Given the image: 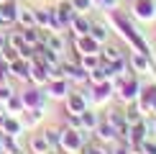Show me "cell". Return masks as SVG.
Segmentation results:
<instances>
[{"label":"cell","instance_id":"obj_1","mask_svg":"<svg viewBox=\"0 0 156 154\" xmlns=\"http://www.w3.org/2000/svg\"><path fill=\"white\" fill-rule=\"evenodd\" d=\"M67 111L74 113V116H80L82 111H87V98H84L82 93H72L67 98Z\"/></svg>","mask_w":156,"mask_h":154},{"label":"cell","instance_id":"obj_2","mask_svg":"<svg viewBox=\"0 0 156 154\" xmlns=\"http://www.w3.org/2000/svg\"><path fill=\"white\" fill-rule=\"evenodd\" d=\"M28 72H31V67L26 64V59H21V57H18L16 62H10V64H8V75H10V77H18V80H28Z\"/></svg>","mask_w":156,"mask_h":154},{"label":"cell","instance_id":"obj_3","mask_svg":"<svg viewBox=\"0 0 156 154\" xmlns=\"http://www.w3.org/2000/svg\"><path fill=\"white\" fill-rule=\"evenodd\" d=\"M95 131H97V136H100L102 141H110L115 136V123H113V121H100Z\"/></svg>","mask_w":156,"mask_h":154},{"label":"cell","instance_id":"obj_4","mask_svg":"<svg viewBox=\"0 0 156 154\" xmlns=\"http://www.w3.org/2000/svg\"><path fill=\"white\" fill-rule=\"evenodd\" d=\"M77 46L82 49V54H97V41L92 36H77Z\"/></svg>","mask_w":156,"mask_h":154},{"label":"cell","instance_id":"obj_5","mask_svg":"<svg viewBox=\"0 0 156 154\" xmlns=\"http://www.w3.org/2000/svg\"><path fill=\"white\" fill-rule=\"evenodd\" d=\"M31 152H34V154H49V152H51V146H49V141H46L44 134L31 139Z\"/></svg>","mask_w":156,"mask_h":154},{"label":"cell","instance_id":"obj_6","mask_svg":"<svg viewBox=\"0 0 156 154\" xmlns=\"http://www.w3.org/2000/svg\"><path fill=\"white\" fill-rule=\"evenodd\" d=\"M16 16H18V10H16V5H13L10 0L0 5V23H10V21H16Z\"/></svg>","mask_w":156,"mask_h":154},{"label":"cell","instance_id":"obj_7","mask_svg":"<svg viewBox=\"0 0 156 154\" xmlns=\"http://www.w3.org/2000/svg\"><path fill=\"white\" fill-rule=\"evenodd\" d=\"M56 18L62 21V26H64V23H72V18H74V5H72V3H62L59 10H56Z\"/></svg>","mask_w":156,"mask_h":154},{"label":"cell","instance_id":"obj_8","mask_svg":"<svg viewBox=\"0 0 156 154\" xmlns=\"http://www.w3.org/2000/svg\"><path fill=\"white\" fill-rule=\"evenodd\" d=\"M23 44H28V46H36V44H41V34H38L36 26H28V28H23Z\"/></svg>","mask_w":156,"mask_h":154},{"label":"cell","instance_id":"obj_9","mask_svg":"<svg viewBox=\"0 0 156 154\" xmlns=\"http://www.w3.org/2000/svg\"><path fill=\"white\" fill-rule=\"evenodd\" d=\"M16 21L23 26V28H28V26H36V13L34 10H28V8H21L18 10V16H16Z\"/></svg>","mask_w":156,"mask_h":154},{"label":"cell","instance_id":"obj_10","mask_svg":"<svg viewBox=\"0 0 156 154\" xmlns=\"http://www.w3.org/2000/svg\"><path fill=\"white\" fill-rule=\"evenodd\" d=\"M31 80L34 82H46L49 80V69H46V64H36V67H31Z\"/></svg>","mask_w":156,"mask_h":154},{"label":"cell","instance_id":"obj_11","mask_svg":"<svg viewBox=\"0 0 156 154\" xmlns=\"http://www.w3.org/2000/svg\"><path fill=\"white\" fill-rule=\"evenodd\" d=\"M131 64H133V69H136V72H148V59H146V54H144V51L133 54V57H131Z\"/></svg>","mask_w":156,"mask_h":154},{"label":"cell","instance_id":"obj_12","mask_svg":"<svg viewBox=\"0 0 156 154\" xmlns=\"http://www.w3.org/2000/svg\"><path fill=\"white\" fill-rule=\"evenodd\" d=\"M69 26L74 28V36H87V34H90V23L84 21V18H77V16H74Z\"/></svg>","mask_w":156,"mask_h":154},{"label":"cell","instance_id":"obj_13","mask_svg":"<svg viewBox=\"0 0 156 154\" xmlns=\"http://www.w3.org/2000/svg\"><path fill=\"white\" fill-rule=\"evenodd\" d=\"M49 95H51V98H64V95H67V82H64V77L56 80V82H51Z\"/></svg>","mask_w":156,"mask_h":154},{"label":"cell","instance_id":"obj_14","mask_svg":"<svg viewBox=\"0 0 156 154\" xmlns=\"http://www.w3.org/2000/svg\"><path fill=\"white\" fill-rule=\"evenodd\" d=\"M90 36H92L95 41L100 44V41H105V38H108V31H105V26H97V23H90Z\"/></svg>","mask_w":156,"mask_h":154},{"label":"cell","instance_id":"obj_15","mask_svg":"<svg viewBox=\"0 0 156 154\" xmlns=\"http://www.w3.org/2000/svg\"><path fill=\"white\" fill-rule=\"evenodd\" d=\"M136 13H138V16L144 18V21H148V18H154V5L144 0V3H138V5H136Z\"/></svg>","mask_w":156,"mask_h":154},{"label":"cell","instance_id":"obj_16","mask_svg":"<svg viewBox=\"0 0 156 154\" xmlns=\"http://www.w3.org/2000/svg\"><path fill=\"white\" fill-rule=\"evenodd\" d=\"M3 131L8 134V136H18V134H21V123H18V121H13V118H5Z\"/></svg>","mask_w":156,"mask_h":154},{"label":"cell","instance_id":"obj_17","mask_svg":"<svg viewBox=\"0 0 156 154\" xmlns=\"http://www.w3.org/2000/svg\"><path fill=\"white\" fill-rule=\"evenodd\" d=\"M80 118H82V126L84 128H97V123H100V121L95 118V113H90V111H82Z\"/></svg>","mask_w":156,"mask_h":154},{"label":"cell","instance_id":"obj_18","mask_svg":"<svg viewBox=\"0 0 156 154\" xmlns=\"http://www.w3.org/2000/svg\"><path fill=\"white\" fill-rule=\"evenodd\" d=\"M0 146H3V149L8 152V154H13V152H18V146L13 144V136H8V134H3V136H0Z\"/></svg>","mask_w":156,"mask_h":154},{"label":"cell","instance_id":"obj_19","mask_svg":"<svg viewBox=\"0 0 156 154\" xmlns=\"http://www.w3.org/2000/svg\"><path fill=\"white\" fill-rule=\"evenodd\" d=\"M44 136H46V141H49V146L54 149V146H59V141H62V136L54 131V128H49V131H44Z\"/></svg>","mask_w":156,"mask_h":154},{"label":"cell","instance_id":"obj_20","mask_svg":"<svg viewBox=\"0 0 156 154\" xmlns=\"http://www.w3.org/2000/svg\"><path fill=\"white\" fill-rule=\"evenodd\" d=\"M126 121L128 123H136V121H141V111H138V105H131L126 111Z\"/></svg>","mask_w":156,"mask_h":154},{"label":"cell","instance_id":"obj_21","mask_svg":"<svg viewBox=\"0 0 156 154\" xmlns=\"http://www.w3.org/2000/svg\"><path fill=\"white\" fill-rule=\"evenodd\" d=\"M49 21H51V13L49 10H36V23L41 26V28H44V26H49Z\"/></svg>","mask_w":156,"mask_h":154},{"label":"cell","instance_id":"obj_22","mask_svg":"<svg viewBox=\"0 0 156 154\" xmlns=\"http://www.w3.org/2000/svg\"><path fill=\"white\" fill-rule=\"evenodd\" d=\"M102 57H105L108 62H115V59L120 57V51H118V49H113V46H105V51H102Z\"/></svg>","mask_w":156,"mask_h":154},{"label":"cell","instance_id":"obj_23","mask_svg":"<svg viewBox=\"0 0 156 154\" xmlns=\"http://www.w3.org/2000/svg\"><path fill=\"white\" fill-rule=\"evenodd\" d=\"M72 5L77 10H90V5H92V0H72Z\"/></svg>","mask_w":156,"mask_h":154},{"label":"cell","instance_id":"obj_24","mask_svg":"<svg viewBox=\"0 0 156 154\" xmlns=\"http://www.w3.org/2000/svg\"><path fill=\"white\" fill-rule=\"evenodd\" d=\"M10 93H13V90L3 82V85H0V100H8V98H10Z\"/></svg>","mask_w":156,"mask_h":154},{"label":"cell","instance_id":"obj_25","mask_svg":"<svg viewBox=\"0 0 156 154\" xmlns=\"http://www.w3.org/2000/svg\"><path fill=\"white\" fill-rule=\"evenodd\" d=\"M5 41H8V38H5V34H3V31H0V49L5 46Z\"/></svg>","mask_w":156,"mask_h":154},{"label":"cell","instance_id":"obj_26","mask_svg":"<svg viewBox=\"0 0 156 154\" xmlns=\"http://www.w3.org/2000/svg\"><path fill=\"white\" fill-rule=\"evenodd\" d=\"M3 123H5V116H3V113H0V126H3Z\"/></svg>","mask_w":156,"mask_h":154},{"label":"cell","instance_id":"obj_27","mask_svg":"<svg viewBox=\"0 0 156 154\" xmlns=\"http://www.w3.org/2000/svg\"><path fill=\"white\" fill-rule=\"evenodd\" d=\"M3 3H8V0H0V5H3Z\"/></svg>","mask_w":156,"mask_h":154},{"label":"cell","instance_id":"obj_28","mask_svg":"<svg viewBox=\"0 0 156 154\" xmlns=\"http://www.w3.org/2000/svg\"><path fill=\"white\" fill-rule=\"evenodd\" d=\"M0 113H3V105H0Z\"/></svg>","mask_w":156,"mask_h":154},{"label":"cell","instance_id":"obj_29","mask_svg":"<svg viewBox=\"0 0 156 154\" xmlns=\"http://www.w3.org/2000/svg\"><path fill=\"white\" fill-rule=\"evenodd\" d=\"M13 154H18V152H13Z\"/></svg>","mask_w":156,"mask_h":154}]
</instances>
